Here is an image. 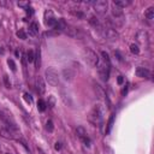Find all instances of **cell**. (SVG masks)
Segmentation results:
<instances>
[{
	"label": "cell",
	"instance_id": "cell-24",
	"mask_svg": "<svg viewBox=\"0 0 154 154\" xmlns=\"http://www.w3.org/2000/svg\"><path fill=\"white\" fill-rule=\"evenodd\" d=\"M48 106H49V107H54V106H56V99H54L53 95H51V96L48 98Z\"/></svg>",
	"mask_w": 154,
	"mask_h": 154
},
{
	"label": "cell",
	"instance_id": "cell-30",
	"mask_svg": "<svg viewBox=\"0 0 154 154\" xmlns=\"http://www.w3.org/2000/svg\"><path fill=\"white\" fill-rule=\"evenodd\" d=\"M24 100L27 101V102H29V104H33V98H32V95L30 94H28V93H24Z\"/></svg>",
	"mask_w": 154,
	"mask_h": 154
},
{
	"label": "cell",
	"instance_id": "cell-20",
	"mask_svg": "<svg viewBox=\"0 0 154 154\" xmlns=\"http://www.w3.org/2000/svg\"><path fill=\"white\" fill-rule=\"evenodd\" d=\"M77 135H78L79 139L87 136V132H86V130H84L83 127H78V128H77Z\"/></svg>",
	"mask_w": 154,
	"mask_h": 154
},
{
	"label": "cell",
	"instance_id": "cell-9",
	"mask_svg": "<svg viewBox=\"0 0 154 154\" xmlns=\"http://www.w3.org/2000/svg\"><path fill=\"white\" fill-rule=\"evenodd\" d=\"M35 87H36V93L39 95H44L45 91H46V84H45V81L42 77H36V83H35Z\"/></svg>",
	"mask_w": 154,
	"mask_h": 154
},
{
	"label": "cell",
	"instance_id": "cell-31",
	"mask_svg": "<svg viewBox=\"0 0 154 154\" xmlns=\"http://www.w3.org/2000/svg\"><path fill=\"white\" fill-rule=\"evenodd\" d=\"M34 60H35V65H36V68H39V66H40V51H37V53H36Z\"/></svg>",
	"mask_w": 154,
	"mask_h": 154
},
{
	"label": "cell",
	"instance_id": "cell-13",
	"mask_svg": "<svg viewBox=\"0 0 154 154\" xmlns=\"http://www.w3.org/2000/svg\"><path fill=\"white\" fill-rule=\"evenodd\" d=\"M113 5H116L119 8H123V7H127V6L131 5V0H115Z\"/></svg>",
	"mask_w": 154,
	"mask_h": 154
},
{
	"label": "cell",
	"instance_id": "cell-33",
	"mask_svg": "<svg viewBox=\"0 0 154 154\" xmlns=\"http://www.w3.org/2000/svg\"><path fill=\"white\" fill-rule=\"evenodd\" d=\"M54 148H56V150H60V148H61V143H60V142H57V143H56V146H54Z\"/></svg>",
	"mask_w": 154,
	"mask_h": 154
},
{
	"label": "cell",
	"instance_id": "cell-17",
	"mask_svg": "<svg viewBox=\"0 0 154 154\" xmlns=\"http://www.w3.org/2000/svg\"><path fill=\"white\" fill-rule=\"evenodd\" d=\"M145 17L149 20V22H152V20H153V18H154V7H153V6H150V7H148V8L146 10Z\"/></svg>",
	"mask_w": 154,
	"mask_h": 154
},
{
	"label": "cell",
	"instance_id": "cell-23",
	"mask_svg": "<svg viewBox=\"0 0 154 154\" xmlns=\"http://www.w3.org/2000/svg\"><path fill=\"white\" fill-rule=\"evenodd\" d=\"M53 129H54V127H53V122H52V120H48V122L46 123V130H47L48 132H52Z\"/></svg>",
	"mask_w": 154,
	"mask_h": 154
},
{
	"label": "cell",
	"instance_id": "cell-28",
	"mask_svg": "<svg viewBox=\"0 0 154 154\" xmlns=\"http://www.w3.org/2000/svg\"><path fill=\"white\" fill-rule=\"evenodd\" d=\"M4 83H5V87L6 88H11V82H10L7 75H4Z\"/></svg>",
	"mask_w": 154,
	"mask_h": 154
},
{
	"label": "cell",
	"instance_id": "cell-8",
	"mask_svg": "<svg viewBox=\"0 0 154 154\" xmlns=\"http://www.w3.org/2000/svg\"><path fill=\"white\" fill-rule=\"evenodd\" d=\"M93 6L98 13H105L108 7V3L106 0H96V1H93Z\"/></svg>",
	"mask_w": 154,
	"mask_h": 154
},
{
	"label": "cell",
	"instance_id": "cell-1",
	"mask_svg": "<svg viewBox=\"0 0 154 154\" xmlns=\"http://www.w3.org/2000/svg\"><path fill=\"white\" fill-rule=\"evenodd\" d=\"M104 113H105V108L102 105L98 104L93 107V110L90 111L89 113V120L93 123L94 125L101 127L102 124V120H104Z\"/></svg>",
	"mask_w": 154,
	"mask_h": 154
},
{
	"label": "cell",
	"instance_id": "cell-18",
	"mask_svg": "<svg viewBox=\"0 0 154 154\" xmlns=\"http://www.w3.org/2000/svg\"><path fill=\"white\" fill-rule=\"evenodd\" d=\"M46 106H47V104L42 100V99H40L39 101H37V110L40 111V112H44L45 110H46Z\"/></svg>",
	"mask_w": 154,
	"mask_h": 154
},
{
	"label": "cell",
	"instance_id": "cell-21",
	"mask_svg": "<svg viewBox=\"0 0 154 154\" xmlns=\"http://www.w3.org/2000/svg\"><path fill=\"white\" fill-rule=\"evenodd\" d=\"M25 57H27V60L29 61V63H33L34 59H35V56H34V52H33V51H28Z\"/></svg>",
	"mask_w": 154,
	"mask_h": 154
},
{
	"label": "cell",
	"instance_id": "cell-15",
	"mask_svg": "<svg viewBox=\"0 0 154 154\" xmlns=\"http://www.w3.org/2000/svg\"><path fill=\"white\" fill-rule=\"evenodd\" d=\"M63 75H64V77H65L66 81H72L74 77H75V72L71 69H64Z\"/></svg>",
	"mask_w": 154,
	"mask_h": 154
},
{
	"label": "cell",
	"instance_id": "cell-22",
	"mask_svg": "<svg viewBox=\"0 0 154 154\" xmlns=\"http://www.w3.org/2000/svg\"><path fill=\"white\" fill-rule=\"evenodd\" d=\"M130 51H131V53H134V54H139V53H140V48H139V46L135 45V44L130 45Z\"/></svg>",
	"mask_w": 154,
	"mask_h": 154
},
{
	"label": "cell",
	"instance_id": "cell-26",
	"mask_svg": "<svg viewBox=\"0 0 154 154\" xmlns=\"http://www.w3.org/2000/svg\"><path fill=\"white\" fill-rule=\"evenodd\" d=\"M17 36L19 39H22V40H25L27 39V34H25L24 30H18V32H17Z\"/></svg>",
	"mask_w": 154,
	"mask_h": 154
},
{
	"label": "cell",
	"instance_id": "cell-10",
	"mask_svg": "<svg viewBox=\"0 0 154 154\" xmlns=\"http://www.w3.org/2000/svg\"><path fill=\"white\" fill-rule=\"evenodd\" d=\"M136 39H137L139 42H141V44H143V45L148 46L149 37H148L147 32H145V30H141V32H139V33H137V35H136Z\"/></svg>",
	"mask_w": 154,
	"mask_h": 154
},
{
	"label": "cell",
	"instance_id": "cell-25",
	"mask_svg": "<svg viewBox=\"0 0 154 154\" xmlns=\"http://www.w3.org/2000/svg\"><path fill=\"white\" fill-rule=\"evenodd\" d=\"M18 6L19 7H23V8H28V7H30V1H19L18 3Z\"/></svg>",
	"mask_w": 154,
	"mask_h": 154
},
{
	"label": "cell",
	"instance_id": "cell-16",
	"mask_svg": "<svg viewBox=\"0 0 154 154\" xmlns=\"http://www.w3.org/2000/svg\"><path fill=\"white\" fill-rule=\"evenodd\" d=\"M112 16H113L116 19L119 17H123V10L117 7L116 5H113V7H112Z\"/></svg>",
	"mask_w": 154,
	"mask_h": 154
},
{
	"label": "cell",
	"instance_id": "cell-4",
	"mask_svg": "<svg viewBox=\"0 0 154 154\" xmlns=\"http://www.w3.org/2000/svg\"><path fill=\"white\" fill-rule=\"evenodd\" d=\"M0 119H3L5 124L8 125L7 128H11V129L17 130V125H16V122H15L12 115L10 113V112H7L6 110L0 108Z\"/></svg>",
	"mask_w": 154,
	"mask_h": 154
},
{
	"label": "cell",
	"instance_id": "cell-12",
	"mask_svg": "<svg viewBox=\"0 0 154 154\" xmlns=\"http://www.w3.org/2000/svg\"><path fill=\"white\" fill-rule=\"evenodd\" d=\"M136 76L137 77H142V78H147L150 76V72H149V70L146 69V68H137L136 69Z\"/></svg>",
	"mask_w": 154,
	"mask_h": 154
},
{
	"label": "cell",
	"instance_id": "cell-6",
	"mask_svg": "<svg viewBox=\"0 0 154 154\" xmlns=\"http://www.w3.org/2000/svg\"><path fill=\"white\" fill-rule=\"evenodd\" d=\"M18 131L11 128H1L0 129V136L7 139V140H19L18 139Z\"/></svg>",
	"mask_w": 154,
	"mask_h": 154
},
{
	"label": "cell",
	"instance_id": "cell-35",
	"mask_svg": "<svg viewBox=\"0 0 154 154\" xmlns=\"http://www.w3.org/2000/svg\"><path fill=\"white\" fill-rule=\"evenodd\" d=\"M117 82H118V84H122L123 82H124V78H123V76H119L118 79H117Z\"/></svg>",
	"mask_w": 154,
	"mask_h": 154
},
{
	"label": "cell",
	"instance_id": "cell-11",
	"mask_svg": "<svg viewBox=\"0 0 154 154\" xmlns=\"http://www.w3.org/2000/svg\"><path fill=\"white\" fill-rule=\"evenodd\" d=\"M57 22H58V19H56V18L53 17V12H51L49 17H46V16H45V24H46V27L54 28L56 24H57Z\"/></svg>",
	"mask_w": 154,
	"mask_h": 154
},
{
	"label": "cell",
	"instance_id": "cell-29",
	"mask_svg": "<svg viewBox=\"0 0 154 154\" xmlns=\"http://www.w3.org/2000/svg\"><path fill=\"white\" fill-rule=\"evenodd\" d=\"M101 57H102V59H104L105 63H111V61H110V57H108V54H107L106 52H104V51L101 52Z\"/></svg>",
	"mask_w": 154,
	"mask_h": 154
},
{
	"label": "cell",
	"instance_id": "cell-27",
	"mask_svg": "<svg viewBox=\"0 0 154 154\" xmlns=\"http://www.w3.org/2000/svg\"><path fill=\"white\" fill-rule=\"evenodd\" d=\"M7 64H8L10 68H11V70L15 72V71H16V64H15V61L12 59H7Z\"/></svg>",
	"mask_w": 154,
	"mask_h": 154
},
{
	"label": "cell",
	"instance_id": "cell-14",
	"mask_svg": "<svg viewBox=\"0 0 154 154\" xmlns=\"http://www.w3.org/2000/svg\"><path fill=\"white\" fill-rule=\"evenodd\" d=\"M37 34H39V25H37V23H32L30 27H29V35L34 37Z\"/></svg>",
	"mask_w": 154,
	"mask_h": 154
},
{
	"label": "cell",
	"instance_id": "cell-34",
	"mask_svg": "<svg viewBox=\"0 0 154 154\" xmlns=\"http://www.w3.org/2000/svg\"><path fill=\"white\" fill-rule=\"evenodd\" d=\"M25 11H27V13H28V15H30V16H32V15H33V12H34L32 7H28V8L25 10Z\"/></svg>",
	"mask_w": 154,
	"mask_h": 154
},
{
	"label": "cell",
	"instance_id": "cell-5",
	"mask_svg": "<svg viewBox=\"0 0 154 154\" xmlns=\"http://www.w3.org/2000/svg\"><path fill=\"white\" fill-rule=\"evenodd\" d=\"M100 32L101 34L104 35V37L108 39L110 41H116L118 39V34L116 33V30L113 28H111V27H100Z\"/></svg>",
	"mask_w": 154,
	"mask_h": 154
},
{
	"label": "cell",
	"instance_id": "cell-3",
	"mask_svg": "<svg viewBox=\"0 0 154 154\" xmlns=\"http://www.w3.org/2000/svg\"><path fill=\"white\" fill-rule=\"evenodd\" d=\"M84 60H86V63L91 68L100 65V59H99L98 54L89 48H87L84 51Z\"/></svg>",
	"mask_w": 154,
	"mask_h": 154
},
{
	"label": "cell",
	"instance_id": "cell-19",
	"mask_svg": "<svg viewBox=\"0 0 154 154\" xmlns=\"http://www.w3.org/2000/svg\"><path fill=\"white\" fill-rule=\"evenodd\" d=\"M113 122H115V115H112L108 119V123H107V129H106V134H110V131L113 127Z\"/></svg>",
	"mask_w": 154,
	"mask_h": 154
},
{
	"label": "cell",
	"instance_id": "cell-7",
	"mask_svg": "<svg viewBox=\"0 0 154 154\" xmlns=\"http://www.w3.org/2000/svg\"><path fill=\"white\" fill-rule=\"evenodd\" d=\"M110 69H111V63H105L101 64L100 68H99V75L101 77L102 81H108V77H110Z\"/></svg>",
	"mask_w": 154,
	"mask_h": 154
},
{
	"label": "cell",
	"instance_id": "cell-32",
	"mask_svg": "<svg viewBox=\"0 0 154 154\" xmlns=\"http://www.w3.org/2000/svg\"><path fill=\"white\" fill-rule=\"evenodd\" d=\"M82 141H83V143H84V146H87V147H89L90 146V140L87 137V136H84V137H82L81 139Z\"/></svg>",
	"mask_w": 154,
	"mask_h": 154
},
{
	"label": "cell",
	"instance_id": "cell-2",
	"mask_svg": "<svg viewBox=\"0 0 154 154\" xmlns=\"http://www.w3.org/2000/svg\"><path fill=\"white\" fill-rule=\"evenodd\" d=\"M45 77L48 82V84L53 86V87H57L59 84V75L54 68H48L45 71Z\"/></svg>",
	"mask_w": 154,
	"mask_h": 154
}]
</instances>
